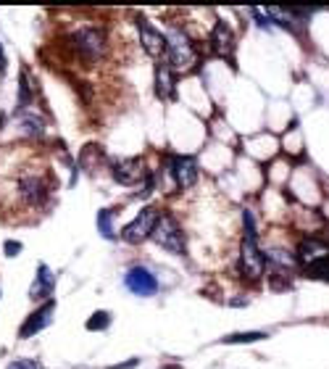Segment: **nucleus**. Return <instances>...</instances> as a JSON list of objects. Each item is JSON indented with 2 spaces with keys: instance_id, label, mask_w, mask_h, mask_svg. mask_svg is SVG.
<instances>
[{
  "instance_id": "obj_1",
  "label": "nucleus",
  "mask_w": 329,
  "mask_h": 369,
  "mask_svg": "<svg viewBox=\"0 0 329 369\" xmlns=\"http://www.w3.org/2000/svg\"><path fill=\"white\" fill-rule=\"evenodd\" d=\"M163 61L171 66V71H190L192 69V63L198 61L195 56V48H192V42L185 32L180 30H171L166 35V56Z\"/></svg>"
},
{
  "instance_id": "obj_2",
  "label": "nucleus",
  "mask_w": 329,
  "mask_h": 369,
  "mask_svg": "<svg viewBox=\"0 0 329 369\" xmlns=\"http://www.w3.org/2000/svg\"><path fill=\"white\" fill-rule=\"evenodd\" d=\"M153 240H156V246H161V248L174 253V256H182V253L187 250L185 232H182L180 222L174 219L171 214H161L159 224H156V230H153Z\"/></svg>"
},
{
  "instance_id": "obj_3",
  "label": "nucleus",
  "mask_w": 329,
  "mask_h": 369,
  "mask_svg": "<svg viewBox=\"0 0 329 369\" xmlns=\"http://www.w3.org/2000/svg\"><path fill=\"white\" fill-rule=\"evenodd\" d=\"M71 45L85 61H98L106 53V32L100 27H80L71 35Z\"/></svg>"
},
{
  "instance_id": "obj_4",
  "label": "nucleus",
  "mask_w": 329,
  "mask_h": 369,
  "mask_svg": "<svg viewBox=\"0 0 329 369\" xmlns=\"http://www.w3.org/2000/svg\"><path fill=\"white\" fill-rule=\"evenodd\" d=\"M263 267H266V261H263V253H261V248H259V240L242 238V246H240V259H237L240 277L256 282V279L263 277Z\"/></svg>"
},
{
  "instance_id": "obj_5",
  "label": "nucleus",
  "mask_w": 329,
  "mask_h": 369,
  "mask_svg": "<svg viewBox=\"0 0 329 369\" xmlns=\"http://www.w3.org/2000/svg\"><path fill=\"white\" fill-rule=\"evenodd\" d=\"M159 219H161V211L156 209V206H145V209H140V214L121 230V238L127 240V243H132V246H137L142 240L153 238V230H156Z\"/></svg>"
},
{
  "instance_id": "obj_6",
  "label": "nucleus",
  "mask_w": 329,
  "mask_h": 369,
  "mask_svg": "<svg viewBox=\"0 0 329 369\" xmlns=\"http://www.w3.org/2000/svg\"><path fill=\"white\" fill-rule=\"evenodd\" d=\"M124 288L130 290L132 296H140V298H150L159 293V279L148 267H132L124 274Z\"/></svg>"
},
{
  "instance_id": "obj_7",
  "label": "nucleus",
  "mask_w": 329,
  "mask_h": 369,
  "mask_svg": "<svg viewBox=\"0 0 329 369\" xmlns=\"http://www.w3.org/2000/svg\"><path fill=\"white\" fill-rule=\"evenodd\" d=\"M111 177L124 188H132V185H140L148 177V171L140 159H119L111 164Z\"/></svg>"
},
{
  "instance_id": "obj_8",
  "label": "nucleus",
  "mask_w": 329,
  "mask_h": 369,
  "mask_svg": "<svg viewBox=\"0 0 329 369\" xmlns=\"http://www.w3.org/2000/svg\"><path fill=\"white\" fill-rule=\"evenodd\" d=\"M169 171L171 177H174V182H177V188L190 190L200 177L198 159H195V156H174L169 164Z\"/></svg>"
},
{
  "instance_id": "obj_9",
  "label": "nucleus",
  "mask_w": 329,
  "mask_h": 369,
  "mask_svg": "<svg viewBox=\"0 0 329 369\" xmlns=\"http://www.w3.org/2000/svg\"><path fill=\"white\" fill-rule=\"evenodd\" d=\"M53 314H56V301L50 298V301H45V303H42L40 309L32 311L30 317L24 320V325L19 327V338L21 340L35 338L37 332H42V329H45L50 322H53Z\"/></svg>"
},
{
  "instance_id": "obj_10",
  "label": "nucleus",
  "mask_w": 329,
  "mask_h": 369,
  "mask_svg": "<svg viewBox=\"0 0 329 369\" xmlns=\"http://www.w3.org/2000/svg\"><path fill=\"white\" fill-rule=\"evenodd\" d=\"M137 30H140L142 48H145V53H148L150 59H161V56H166V35H163V32L156 30L145 16L137 19Z\"/></svg>"
},
{
  "instance_id": "obj_11",
  "label": "nucleus",
  "mask_w": 329,
  "mask_h": 369,
  "mask_svg": "<svg viewBox=\"0 0 329 369\" xmlns=\"http://www.w3.org/2000/svg\"><path fill=\"white\" fill-rule=\"evenodd\" d=\"M295 256H298V264H303V270L311 267V264H316L321 259H329V243L321 238H303L300 240L298 250H295Z\"/></svg>"
},
{
  "instance_id": "obj_12",
  "label": "nucleus",
  "mask_w": 329,
  "mask_h": 369,
  "mask_svg": "<svg viewBox=\"0 0 329 369\" xmlns=\"http://www.w3.org/2000/svg\"><path fill=\"white\" fill-rule=\"evenodd\" d=\"M211 50L219 59H232V53H235V32H232L230 24L216 21V27L211 32Z\"/></svg>"
},
{
  "instance_id": "obj_13",
  "label": "nucleus",
  "mask_w": 329,
  "mask_h": 369,
  "mask_svg": "<svg viewBox=\"0 0 329 369\" xmlns=\"http://www.w3.org/2000/svg\"><path fill=\"white\" fill-rule=\"evenodd\" d=\"M56 279H58V274L50 270L48 264H40V267H37V274H35V282H32V288H30V298L50 301L53 288H56Z\"/></svg>"
},
{
  "instance_id": "obj_14",
  "label": "nucleus",
  "mask_w": 329,
  "mask_h": 369,
  "mask_svg": "<svg viewBox=\"0 0 329 369\" xmlns=\"http://www.w3.org/2000/svg\"><path fill=\"white\" fill-rule=\"evenodd\" d=\"M19 190H21V198L27 200L30 206H40L42 200H45V195H48V188H45L42 177H35V174L21 177Z\"/></svg>"
},
{
  "instance_id": "obj_15",
  "label": "nucleus",
  "mask_w": 329,
  "mask_h": 369,
  "mask_svg": "<svg viewBox=\"0 0 329 369\" xmlns=\"http://www.w3.org/2000/svg\"><path fill=\"white\" fill-rule=\"evenodd\" d=\"M263 261L271 264L274 270H280V272H292L295 267H298V256L290 253V250H285V248H266L263 250Z\"/></svg>"
},
{
  "instance_id": "obj_16",
  "label": "nucleus",
  "mask_w": 329,
  "mask_h": 369,
  "mask_svg": "<svg viewBox=\"0 0 329 369\" xmlns=\"http://www.w3.org/2000/svg\"><path fill=\"white\" fill-rule=\"evenodd\" d=\"M156 95L161 100H169L174 98V71L166 61H161L156 66Z\"/></svg>"
},
{
  "instance_id": "obj_17",
  "label": "nucleus",
  "mask_w": 329,
  "mask_h": 369,
  "mask_svg": "<svg viewBox=\"0 0 329 369\" xmlns=\"http://www.w3.org/2000/svg\"><path fill=\"white\" fill-rule=\"evenodd\" d=\"M21 127H24V132L27 135H35V138H40L42 132H45V121L35 114V111H24L21 114Z\"/></svg>"
},
{
  "instance_id": "obj_18",
  "label": "nucleus",
  "mask_w": 329,
  "mask_h": 369,
  "mask_svg": "<svg viewBox=\"0 0 329 369\" xmlns=\"http://www.w3.org/2000/svg\"><path fill=\"white\" fill-rule=\"evenodd\" d=\"M269 338V332H259V329H253V332H235V335H227V338H221V343H227V346H242V343H259V340Z\"/></svg>"
},
{
  "instance_id": "obj_19",
  "label": "nucleus",
  "mask_w": 329,
  "mask_h": 369,
  "mask_svg": "<svg viewBox=\"0 0 329 369\" xmlns=\"http://www.w3.org/2000/svg\"><path fill=\"white\" fill-rule=\"evenodd\" d=\"M111 219H113V211H111V209L98 211V232H100V235H103L106 240H113V238H116V232H113V224H111Z\"/></svg>"
},
{
  "instance_id": "obj_20",
  "label": "nucleus",
  "mask_w": 329,
  "mask_h": 369,
  "mask_svg": "<svg viewBox=\"0 0 329 369\" xmlns=\"http://www.w3.org/2000/svg\"><path fill=\"white\" fill-rule=\"evenodd\" d=\"M303 272H306V277H311V279H321V282H329V259L316 261V264L306 267Z\"/></svg>"
},
{
  "instance_id": "obj_21",
  "label": "nucleus",
  "mask_w": 329,
  "mask_h": 369,
  "mask_svg": "<svg viewBox=\"0 0 329 369\" xmlns=\"http://www.w3.org/2000/svg\"><path fill=\"white\" fill-rule=\"evenodd\" d=\"M32 103V87L27 80V71L19 74V111H27V106Z\"/></svg>"
},
{
  "instance_id": "obj_22",
  "label": "nucleus",
  "mask_w": 329,
  "mask_h": 369,
  "mask_svg": "<svg viewBox=\"0 0 329 369\" xmlns=\"http://www.w3.org/2000/svg\"><path fill=\"white\" fill-rule=\"evenodd\" d=\"M85 327L90 329V332H95V329H108L111 327V314L108 311H95L90 320H87Z\"/></svg>"
},
{
  "instance_id": "obj_23",
  "label": "nucleus",
  "mask_w": 329,
  "mask_h": 369,
  "mask_svg": "<svg viewBox=\"0 0 329 369\" xmlns=\"http://www.w3.org/2000/svg\"><path fill=\"white\" fill-rule=\"evenodd\" d=\"M242 227H245V235L242 238L259 240V230H256V219H253V211H242Z\"/></svg>"
},
{
  "instance_id": "obj_24",
  "label": "nucleus",
  "mask_w": 329,
  "mask_h": 369,
  "mask_svg": "<svg viewBox=\"0 0 329 369\" xmlns=\"http://www.w3.org/2000/svg\"><path fill=\"white\" fill-rule=\"evenodd\" d=\"M6 369H42V367H40V361H35V359H13Z\"/></svg>"
},
{
  "instance_id": "obj_25",
  "label": "nucleus",
  "mask_w": 329,
  "mask_h": 369,
  "mask_svg": "<svg viewBox=\"0 0 329 369\" xmlns=\"http://www.w3.org/2000/svg\"><path fill=\"white\" fill-rule=\"evenodd\" d=\"M3 248H6V256H11V259H13V256H19L24 246H21L19 240H6V246H3Z\"/></svg>"
},
{
  "instance_id": "obj_26",
  "label": "nucleus",
  "mask_w": 329,
  "mask_h": 369,
  "mask_svg": "<svg viewBox=\"0 0 329 369\" xmlns=\"http://www.w3.org/2000/svg\"><path fill=\"white\" fill-rule=\"evenodd\" d=\"M6 69H8V59H6V48H3V42H0V80H3Z\"/></svg>"
},
{
  "instance_id": "obj_27",
  "label": "nucleus",
  "mask_w": 329,
  "mask_h": 369,
  "mask_svg": "<svg viewBox=\"0 0 329 369\" xmlns=\"http://www.w3.org/2000/svg\"><path fill=\"white\" fill-rule=\"evenodd\" d=\"M140 364V359H130V361H124V364H113V367L108 369H132V367H137Z\"/></svg>"
},
{
  "instance_id": "obj_28",
  "label": "nucleus",
  "mask_w": 329,
  "mask_h": 369,
  "mask_svg": "<svg viewBox=\"0 0 329 369\" xmlns=\"http://www.w3.org/2000/svg\"><path fill=\"white\" fill-rule=\"evenodd\" d=\"M232 306H248V298H235V301H230Z\"/></svg>"
},
{
  "instance_id": "obj_29",
  "label": "nucleus",
  "mask_w": 329,
  "mask_h": 369,
  "mask_svg": "<svg viewBox=\"0 0 329 369\" xmlns=\"http://www.w3.org/2000/svg\"><path fill=\"white\" fill-rule=\"evenodd\" d=\"M327 243H329V227H327Z\"/></svg>"
}]
</instances>
